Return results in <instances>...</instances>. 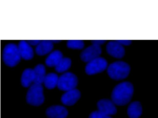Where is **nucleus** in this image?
Listing matches in <instances>:
<instances>
[{
  "label": "nucleus",
  "mask_w": 158,
  "mask_h": 118,
  "mask_svg": "<svg viewBox=\"0 0 158 118\" xmlns=\"http://www.w3.org/2000/svg\"><path fill=\"white\" fill-rule=\"evenodd\" d=\"M134 91L133 86L131 82L125 81L120 83L112 90L111 100L116 105H125L131 100Z\"/></svg>",
  "instance_id": "1"
},
{
  "label": "nucleus",
  "mask_w": 158,
  "mask_h": 118,
  "mask_svg": "<svg viewBox=\"0 0 158 118\" xmlns=\"http://www.w3.org/2000/svg\"><path fill=\"white\" fill-rule=\"evenodd\" d=\"M130 71L129 65L123 61H117L110 64L107 68L109 77L114 80H120L126 78Z\"/></svg>",
  "instance_id": "2"
},
{
  "label": "nucleus",
  "mask_w": 158,
  "mask_h": 118,
  "mask_svg": "<svg viewBox=\"0 0 158 118\" xmlns=\"http://www.w3.org/2000/svg\"><path fill=\"white\" fill-rule=\"evenodd\" d=\"M26 100L28 104L33 106H37L41 105L44 100L42 84H32L27 92Z\"/></svg>",
  "instance_id": "3"
},
{
  "label": "nucleus",
  "mask_w": 158,
  "mask_h": 118,
  "mask_svg": "<svg viewBox=\"0 0 158 118\" xmlns=\"http://www.w3.org/2000/svg\"><path fill=\"white\" fill-rule=\"evenodd\" d=\"M21 57L18 46L13 43L7 45L3 52V59L5 64L10 67L16 66L20 61Z\"/></svg>",
  "instance_id": "4"
},
{
  "label": "nucleus",
  "mask_w": 158,
  "mask_h": 118,
  "mask_svg": "<svg viewBox=\"0 0 158 118\" xmlns=\"http://www.w3.org/2000/svg\"><path fill=\"white\" fill-rule=\"evenodd\" d=\"M77 83V78L75 75L66 72L59 77L57 86L60 90L66 92L75 88Z\"/></svg>",
  "instance_id": "5"
},
{
  "label": "nucleus",
  "mask_w": 158,
  "mask_h": 118,
  "mask_svg": "<svg viewBox=\"0 0 158 118\" xmlns=\"http://www.w3.org/2000/svg\"><path fill=\"white\" fill-rule=\"evenodd\" d=\"M85 67V71L89 75H93L101 73L108 66L107 62L104 58L97 57L87 62Z\"/></svg>",
  "instance_id": "6"
},
{
  "label": "nucleus",
  "mask_w": 158,
  "mask_h": 118,
  "mask_svg": "<svg viewBox=\"0 0 158 118\" xmlns=\"http://www.w3.org/2000/svg\"><path fill=\"white\" fill-rule=\"evenodd\" d=\"M102 53L101 46L92 44L84 49L81 53L80 57L84 62H88L99 57Z\"/></svg>",
  "instance_id": "7"
},
{
  "label": "nucleus",
  "mask_w": 158,
  "mask_h": 118,
  "mask_svg": "<svg viewBox=\"0 0 158 118\" xmlns=\"http://www.w3.org/2000/svg\"><path fill=\"white\" fill-rule=\"evenodd\" d=\"M115 105L111 100L107 99H101L97 103L98 111L110 116L116 113L117 110Z\"/></svg>",
  "instance_id": "8"
},
{
  "label": "nucleus",
  "mask_w": 158,
  "mask_h": 118,
  "mask_svg": "<svg viewBox=\"0 0 158 118\" xmlns=\"http://www.w3.org/2000/svg\"><path fill=\"white\" fill-rule=\"evenodd\" d=\"M106 50L110 55L118 58L123 57L125 53L123 46L116 41L108 42L106 46Z\"/></svg>",
  "instance_id": "9"
},
{
  "label": "nucleus",
  "mask_w": 158,
  "mask_h": 118,
  "mask_svg": "<svg viewBox=\"0 0 158 118\" xmlns=\"http://www.w3.org/2000/svg\"><path fill=\"white\" fill-rule=\"evenodd\" d=\"M80 96V91L75 88L66 91L61 97V101L65 105L72 106L77 102Z\"/></svg>",
  "instance_id": "10"
},
{
  "label": "nucleus",
  "mask_w": 158,
  "mask_h": 118,
  "mask_svg": "<svg viewBox=\"0 0 158 118\" xmlns=\"http://www.w3.org/2000/svg\"><path fill=\"white\" fill-rule=\"evenodd\" d=\"M67 109L60 105H53L48 108L46 114L49 118H66L68 115Z\"/></svg>",
  "instance_id": "11"
},
{
  "label": "nucleus",
  "mask_w": 158,
  "mask_h": 118,
  "mask_svg": "<svg viewBox=\"0 0 158 118\" xmlns=\"http://www.w3.org/2000/svg\"><path fill=\"white\" fill-rule=\"evenodd\" d=\"M21 58L25 60H30L33 57L34 53L30 45L24 41L19 42L18 46Z\"/></svg>",
  "instance_id": "12"
},
{
  "label": "nucleus",
  "mask_w": 158,
  "mask_h": 118,
  "mask_svg": "<svg viewBox=\"0 0 158 118\" xmlns=\"http://www.w3.org/2000/svg\"><path fill=\"white\" fill-rule=\"evenodd\" d=\"M142 113V106L139 101L133 102L128 107L127 113L130 118H139Z\"/></svg>",
  "instance_id": "13"
},
{
  "label": "nucleus",
  "mask_w": 158,
  "mask_h": 118,
  "mask_svg": "<svg viewBox=\"0 0 158 118\" xmlns=\"http://www.w3.org/2000/svg\"><path fill=\"white\" fill-rule=\"evenodd\" d=\"M34 75L33 69H27L23 71L21 77L22 85L24 87H29L34 83Z\"/></svg>",
  "instance_id": "14"
},
{
  "label": "nucleus",
  "mask_w": 158,
  "mask_h": 118,
  "mask_svg": "<svg viewBox=\"0 0 158 118\" xmlns=\"http://www.w3.org/2000/svg\"><path fill=\"white\" fill-rule=\"evenodd\" d=\"M53 48V42L51 41L43 40L37 45L35 52L38 55L42 56L49 53Z\"/></svg>",
  "instance_id": "15"
},
{
  "label": "nucleus",
  "mask_w": 158,
  "mask_h": 118,
  "mask_svg": "<svg viewBox=\"0 0 158 118\" xmlns=\"http://www.w3.org/2000/svg\"><path fill=\"white\" fill-rule=\"evenodd\" d=\"M33 70L34 75V83L42 84L46 75L44 66L42 64L38 65Z\"/></svg>",
  "instance_id": "16"
},
{
  "label": "nucleus",
  "mask_w": 158,
  "mask_h": 118,
  "mask_svg": "<svg viewBox=\"0 0 158 118\" xmlns=\"http://www.w3.org/2000/svg\"><path fill=\"white\" fill-rule=\"evenodd\" d=\"M63 57L62 54L60 51L55 50L52 52L47 57L45 63L49 67H55Z\"/></svg>",
  "instance_id": "17"
},
{
  "label": "nucleus",
  "mask_w": 158,
  "mask_h": 118,
  "mask_svg": "<svg viewBox=\"0 0 158 118\" xmlns=\"http://www.w3.org/2000/svg\"><path fill=\"white\" fill-rule=\"evenodd\" d=\"M59 77L56 74L51 73L46 74L43 83L48 89H51L57 86Z\"/></svg>",
  "instance_id": "18"
},
{
  "label": "nucleus",
  "mask_w": 158,
  "mask_h": 118,
  "mask_svg": "<svg viewBox=\"0 0 158 118\" xmlns=\"http://www.w3.org/2000/svg\"><path fill=\"white\" fill-rule=\"evenodd\" d=\"M71 64V60L67 57H63L55 66V70L58 73L64 72L68 70Z\"/></svg>",
  "instance_id": "19"
},
{
  "label": "nucleus",
  "mask_w": 158,
  "mask_h": 118,
  "mask_svg": "<svg viewBox=\"0 0 158 118\" xmlns=\"http://www.w3.org/2000/svg\"><path fill=\"white\" fill-rule=\"evenodd\" d=\"M67 45L69 48L75 49H82L84 45L83 41L80 40H69L68 41Z\"/></svg>",
  "instance_id": "20"
},
{
  "label": "nucleus",
  "mask_w": 158,
  "mask_h": 118,
  "mask_svg": "<svg viewBox=\"0 0 158 118\" xmlns=\"http://www.w3.org/2000/svg\"><path fill=\"white\" fill-rule=\"evenodd\" d=\"M89 118H112L110 116L103 113L97 110L92 112Z\"/></svg>",
  "instance_id": "21"
},
{
  "label": "nucleus",
  "mask_w": 158,
  "mask_h": 118,
  "mask_svg": "<svg viewBox=\"0 0 158 118\" xmlns=\"http://www.w3.org/2000/svg\"><path fill=\"white\" fill-rule=\"evenodd\" d=\"M116 41L123 46L128 45L131 44V41L128 40H116Z\"/></svg>",
  "instance_id": "22"
},
{
  "label": "nucleus",
  "mask_w": 158,
  "mask_h": 118,
  "mask_svg": "<svg viewBox=\"0 0 158 118\" xmlns=\"http://www.w3.org/2000/svg\"><path fill=\"white\" fill-rule=\"evenodd\" d=\"M106 41V40H95L91 41L92 44L97 45L100 46L101 45L104 44Z\"/></svg>",
  "instance_id": "23"
},
{
  "label": "nucleus",
  "mask_w": 158,
  "mask_h": 118,
  "mask_svg": "<svg viewBox=\"0 0 158 118\" xmlns=\"http://www.w3.org/2000/svg\"><path fill=\"white\" fill-rule=\"evenodd\" d=\"M40 41V40H28V43L30 45H37L39 43Z\"/></svg>",
  "instance_id": "24"
}]
</instances>
